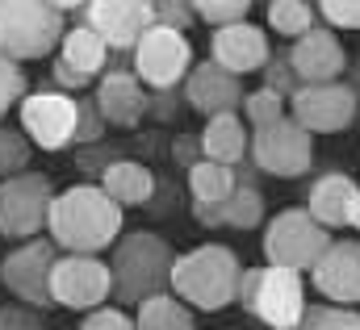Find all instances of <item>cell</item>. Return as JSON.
Listing matches in <instances>:
<instances>
[{"mask_svg":"<svg viewBox=\"0 0 360 330\" xmlns=\"http://www.w3.org/2000/svg\"><path fill=\"white\" fill-rule=\"evenodd\" d=\"M59 263V247L51 239H30L0 259V284L30 310H46L51 301V272Z\"/></svg>","mask_w":360,"mask_h":330,"instance_id":"8","label":"cell"},{"mask_svg":"<svg viewBox=\"0 0 360 330\" xmlns=\"http://www.w3.org/2000/svg\"><path fill=\"white\" fill-rule=\"evenodd\" d=\"M76 121H80V109H76V96L68 92H30L21 100V130L34 147L42 151H63L76 143Z\"/></svg>","mask_w":360,"mask_h":330,"instance_id":"12","label":"cell"},{"mask_svg":"<svg viewBox=\"0 0 360 330\" xmlns=\"http://www.w3.org/2000/svg\"><path fill=\"white\" fill-rule=\"evenodd\" d=\"M172 268L176 251L155 230H126L109 251V272H113V297L122 305H143L151 297L172 293Z\"/></svg>","mask_w":360,"mask_h":330,"instance_id":"2","label":"cell"},{"mask_svg":"<svg viewBox=\"0 0 360 330\" xmlns=\"http://www.w3.org/2000/svg\"><path fill=\"white\" fill-rule=\"evenodd\" d=\"M46 239L63 255H96L122 239V205L101 188V180L72 184L55 192Z\"/></svg>","mask_w":360,"mask_h":330,"instance_id":"1","label":"cell"},{"mask_svg":"<svg viewBox=\"0 0 360 330\" xmlns=\"http://www.w3.org/2000/svg\"><path fill=\"white\" fill-rule=\"evenodd\" d=\"M68 29L59 0H0V51L17 63L51 59Z\"/></svg>","mask_w":360,"mask_h":330,"instance_id":"4","label":"cell"},{"mask_svg":"<svg viewBox=\"0 0 360 330\" xmlns=\"http://www.w3.org/2000/svg\"><path fill=\"white\" fill-rule=\"evenodd\" d=\"M348 226L360 235V192H356V201H352V213H348Z\"/></svg>","mask_w":360,"mask_h":330,"instance_id":"44","label":"cell"},{"mask_svg":"<svg viewBox=\"0 0 360 330\" xmlns=\"http://www.w3.org/2000/svg\"><path fill=\"white\" fill-rule=\"evenodd\" d=\"M243 96H248L243 80L231 76L226 67H218L214 59L193 63V72L184 80V105L197 109V113H205V117H222V113L243 109Z\"/></svg>","mask_w":360,"mask_h":330,"instance_id":"15","label":"cell"},{"mask_svg":"<svg viewBox=\"0 0 360 330\" xmlns=\"http://www.w3.org/2000/svg\"><path fill=\"white\" fill-rule=\"evenodd\" d=\"M134 326L139 330H193V310L180 301L176 293H164V297H151L139 305L134 314Z\"/></svg>","mask_w":360,"mask_h":330,"instance_id":"25","label":"cell"},{"mask_svg":"<svg viewBox=\"0 0 360 330\" xmlns=\"http://www.w3.org/2000/svg\"><path fill=\"white\" fill-rule=\"evenodd\" d=\"M239 280H243L239 255L218 243L184 251L176 255V268H172V293L188 310H201V314H214L239 301Z\"/></svg>","mask_w":360,"mask_h":330,"instance_id":"3","label":"cell"},{"mask_svg":"<svg viewBox=\"0 0 360 330\" xmlns=\"http://www.w3.org/2000/svg\"><path fill=\"white\" fill-rule=\"evenodd\" d=\"M84 25H92L109 51L134 55V46L155 29V4L151 0H92Z\"/></svg>","mask_w":360,"mask_h":330,"instance_id":"14","label":"cell"},{"mask_svg":"<svg viewBox=\"0 0 360 330\" xmlns=\"http://www.w3.org/2000/svg\"><path fill=\"white\" fill-rule=\"evenodd\" d=\"M59 59L72 67V72H80L84 80L92 76H105L109 72V46H105V38L92 29V25H72L68 29V38H63V46H59Z\"/></svg>","mask_w":360,"mask_h":330,"instance_id":"22","label":"cell"},{"mask_svg":"<svg viewBox=\"0 0 360 330\" xmlns=\"http://www.w3.org/2000/svg\"><path fill=\"white\" fill-rule=\"evenodd\" d=\"M235 188H239V180H235V167L214 164V159H201L197 167H188V192H193V201L226 205Z\"/></svg>","mask_w":360,"mask_h":330,"instance_id":"24","label":"cell"},{"mask_svg":"<svg viewBox=\"0 0 360 330\" xmlns=\"http://www.w3.org/2000/svg\"><path fill=\"white\" fill-rule=\"evenodd\" d=\"M0 289H4V284H0Z\"/></svg>","mask_w":360,"mask_h":330,"instance_id":"45","label":"cell"},{"mask_svg":"<svg viewBox=\"0 0 360 330\" xmlns=\"http://www.w3.org/2000/svg\"><path fill=\"white\" fill-rule=\"evenodd\" d=\"M314 4H306V0H272L269 4V25L276 34H285V38H306L310 29H314Z\"/></svg>","mask_w":360,"mask_h":330,"instance_id":"26","label":"cell"},{"mask_svg":"<svg viewBox=\"0 0 360 330\" xmlns=\"http://www.w3.org/2000/svg\"><path fill=\"white\" fill-rule=\"evenodd\" d=\"M55 205V184L42 171H21L0 180V235L4 239H42Z\"/></svg>","mask_w":360,"mask_h":330,"instance_id":"6","label":"cell"},{"mask_svg":"<svg viewBox=\"0 0 360 330\" xmlns=\"http://www.w3.org/2000/svg\"><path fill=\"white\" fill-rule=\"evenodd\" d=\"M360 117V96L344 80L335 84H302L293 96V121L310 134H344Z\"/></svg>","mask_w":360,"mask_h":330,"instance_id":"13","label":"cell"},{"mask_svg":"<svg viewBox=\"0 0 360 330\" xmlns=\"http://www.w3.org/2000/svg\"><path fill=\"white\" fill-rule=\"evenodd\" d=\"M201 151H205V159H214V164H243L248 159V151H252V134H248V121L239 117V113H222V117H210L205 121V130H201Z\"/></svg>","mask_w":360,"mask_h":330,"instance_id":"21","label":"cell"},{"mask_svg":"<svg viewBox=\"0 0 360 330\" xmlns=\"http://www.w3.org/2000/svg\"><path fill=\"white\" fill-rule=\"evenodd\" d=\"M264 222V192L260 188H235L226 201V226L231 230H256Z\"/></svg>","mask_w":360,"mask_h":330,"instance_id":"28","label":"cell"},{"mask_svg":"<svg viewBox=\"0 0 360 330\" xmlns=\"http://www.w3.org/2000/svg\"><path fill=\"white\" fill-rule=\"evenodd\" d=\"M193 13H197L201 21H210L214 29H226V25L248 21L252 4H248V0H197V4H193Z\"/></svg>","mask_w":360,"mask_h":330,"instance_id":"31","label":"cell"},{"mask_svg":"<svg viewBox=\"0 0 360 330\" xmlns=\"http://www.w3.org/2000/svg\"><path fill=\"white\" fill-rule=\"evenodd\" d=\"M96 109L109 126H122V130H134L147 113H151V92L147 84L139 80L134 72L126 67H109L101 84H96Z\"/></svg>","mask_w":360,"mask_h":330,"instance_id":"19","label":"cell"},{"mask_svg":"<svg viewBox=\"0 0 360 330\" xmlns=\"http://www.w3.org/2000/svg\"><path fill=\"white\" fill-rule=\"evenodd\" d=\"M80 330H139V326H134V318H130L126 310H109V305H101V310H92L89 318L80 322Z\"/></svg>","mask_w":360,"mask_h":330,"instance_id":"38","label":"cell"},{"mask_svg":"<svg viewBox=\"0 0 360 330\" xmlns=\"http://www.w3.org/2000/svg\"><path fill=\"white\" fill-rule=\"evenodd\" d=\"M0 330H46L42 310H30V305H0Z\"/></svg>","mask_w":360,"mask_h":330,"instance_id":"36","label":"cell"},{"mask_svg":"<svg viewBox=\"0 0 360 330\" xmlns=\"http://www.w3.org/2000/svg\"><path fill=\"white\" fill-rule=\"evenodd\" d=\"M331 230L319 226L310 218V209H281L264 226V259L272 268H293V272H310L327 247H331Z\"/></svg>","mask_w":360,"mask_h":330,"instance_id":"7","label":"cell"},{"mask_svg":"<svg viewBox=\"0 0 360 330\" xmlns=\"http://www.w3.org/2000/svg\"><path fill=\"white\" fill-rule=\"evenodd\" d=\"M356 192H360V184L348 171H327V176H319V180L310 184L306 209H310V218H314L319 226L340 230V226H348V213H352Z\"/></svg>","mask_w":360,"mask_h":330,"instance_id":"20","label":"cell"},{"mask_svg":"<svg viewBox=\"0 0 360 330\" xmlns=\"http://www.w3.org/2000/svg\"><path fill=\"white\" fill-rule=\"evenodd\" d=\"M113 297V272L96 255H59L51 272V301L63 310L92 314Z\"/></svg>","mask_w":360,"mask_h":330,"instance_id":"10","label":"cell"},{"mask_svg":"<svg viewBox=\"0 0 360 330\" xmlns=\"http://www.w3.org/2000/svg\"><path fill=\"white\" fill-rule=\"evenodd\" d=\"M201 155H205V151H201V138H193V134H180L176 138V159L184 167H197L201 164Z\"/></svg>","mask_w":360,"mask_h":330,"instance_id":"41","label":"cell"},{"mask_svg":"<svg viewBox=\"0 0 360 330\" xmlns=\"http://www.w3.org/2000/svg\"><path fill=\"white\" fill-rule=\"evenodd\" d=\"M30 159H34V143L25 138V130L0 126V180L30 171Z\"/></svg>","mask_w":360,"mask_h":330,"instance_id":"27","label":"cell"},{"mask_svg":"<svg viewBox=\"0 0 360 330\" xmlns=\"http://www.w3.org/2000/svg\"><path fill=\"white\" fill-rule=\"evenodd\" d=\"M188 72H193V46L176 29L155 25L134 46V76L155 92H172L180 80H188Z\"/></svg>","mask_w":360,"mask_h":330,"instance_id":"11","label":"cell"},{"mask_svg":"<svg viewBox=\"0 0 360 330\" xmlns=\"http://www.w3.org/2000/svg\"><path fill=\"white\" fill-rule=\"evenodd\" d=\"M21 100H25V67L0 51V117Z\"/></svg>","mask_w":360,"mask_h":330,"instance_id":"34","label":"cell"},{"mask_svg":"<svg viewBox=\"0 0 360 330\" xmlns=\"http://www.w3.org/2000/svg\"><path fill=\"white\" fill-rule=\"evenodd\" d=\"M193 4H184V0H160L155 4V25H164V29H176V34H184L188 25H193Z\"/></svg>","mask_w":360,"mask_h":330,"instance_id":"37","label":"cell"},{"mask_svg":"<svg viewBox=\"0 0 360 330\" xmlns=\"http://www.w3.org/2000/svg\"><path fill=\"white\" fill-rule=\"evenodd\" d=\"M101 188H105L122 209H134V205H147V201H151L155 176H151V167L134 164V159H113L109 171L101 176Z\"/></svg>","mask_w":360,"mask_h":330,"instance_id":"23","label":"cell"},{"mask_svg":"<svg viewBox=\"0 0 360 330\" xmlns=\"http://www.w3.org/2000/svg\"><path fill=\"white\" fill-rule=\"evenodd\" d=\"M281 117H289L285 113V96H276L272 88H256V92L243 96V121L252 130H264V126L281 121Z\"/></svg>","mask_w":360,"mask_h":330,"instance_id":"29","label":"cell"},{"mask_svg":"<svg viewBox=\"0 0 360 330\" xmlns=\"http://www.w3.org/2000/svg\"><path fill=\"white\" fill-rule=\"evenodd\" d=\"M210 59L218 67H226L231 76H248V72H264L272 59L269 34L252 21H239V25H226V29H214L210 38Z\"/></svg>","mask_w":360,"mask_h":330,"instance_id":"18","label":"cell"},{"mask_svg":"<svg viewBox=\"0 0 360 330\" xmlns=\"http://www.w3.org/2000/svg\"><path fill=\"white\" fill-rule=\"evenodd\" d=\"M289 63H293L302 84H335L348 72V51H344L335 29L314 25L306 38H297L289 46Z\"/></svg>","mask_w":360,"mask_h":330,"instance_id":"16","label":"cell"},{"mask_svg":"<svg viewBox=\"0 0 360 330\" xmlns=\"http://www.w3.org/2000/svg\"><path fill=\"white\" fill-rule=\"evenodd\" d=\"M297 330H360V314L348 310V305L323 301V305H310L306 310V318L297 322Z\"/></svg>","mask_w":360,"mask_h":330,"instance_id":"30","label":"cell"},{"mask_svg":"<svg viewBox=\"0 0 360 330\" xmlns=\"http://www.w3.org/2000/svg\"><path fill=\"white\" fill-rule=\"evenodd\" d=\"M264 88H272V92L285 96V100H293V96L302 92V80H297V72H293V63H289V51H272L269 67H264Z\"/></svg>","mask_w":360,"mask_h":330,"instance_id":"32","label":"cell"},{"mask_svg":"<svg viewBox=\"0 0 360 330\" xmlns=\"http://www.w3.org/2000/svg\"><path fill=\"white\" fill-rule=\"evenodd\" d=\"M239 305L272 330H297V322H302L306 310H310L302 272H293V268H272V263H264V268H243Z\"/></svg>","mask_w":360,"mask_h":330,"instance_id":"5","label":"cell"},{"mask_svg":"<svg viewBox=\"0 0 360 330\" xmlns=\"http://www.w3.org/2000/svg\"><path fill=\"white\" fill-rule=\"evenodd\" d=\"M260 167L252 164V159H243V164H235V180H239V188H260V176H256Z\"/></svg>","mask_w":360,"mask_h":330,"instance_id":"42","label":"cell"},{"mask_svg":"<svg viewBox=\"0 0 360 330\" xmlns=\"http://www.w3.org/2000/svg\"><path fill=\"white\" fill-rule=\"evenodd\" d=\"M76 109H80V121H76V147H101V138H105V117H101V109H96V96H76Z\"/></svg>","mask_w":360,"mask_h":330,"instance_id":"33","label":"cell"},{"mask_svg":"<svg viewBox=\"0 0 360 330\" xmlns=\"http://www.w3.org/2000/svg\"><path fill=\"white\" fill-rule=\"evenodd\" d=\"M314 13L327 21V29H360V0H323Z\"/></svg>","mask_w":360,"mask_h":330,"instance_id":"35","label":"cell"},{"mask_svg":"<svg viewBox=\"0 0 360 330\" xmlns=\"http://www.w3.org/2000/svg\"><path fill=\"white\" fill-rule=\"evenodd\" d=\"M310 280L331 305H360V239H335L310 268Z\"/></svg>","mask_w":360,"mask_h":330,"instance_id":"17","label":"cell"},{"mask_svg":"<svg viewBox=\"0 0 360 330\" xmlns=\"http://www.w3.org/2000/svg\"><path fill=\"white\" fill-rule=\"evenodd\" d=\"M193 218L201 230H222L226 226V205H210V201H193Z\"/></svg>","mask_w":360,"mask_h":330,"instance_id":"39","label":"cell"},{"mask_svg":"<svg viewBox=\"0 0 360 330\" xmlns=\"http://www.w3.org/2000/svg\"><path fill=\"white\" fill-rule=\"evenodd\" d=\"M51 76H55V84H59V92H80V88L92 84V80H84L80 72H72L63 59H51Z\"/></svg>","mask_w":360,"mask_h":330,"instance_id":"40","label":"cell"},{"mask_svg":"<svg viewBox=\"0 0 360 330\" xmlns=\"http://www.w3.org/2000/svg\"><path fill=\"white\" fill-rule=\"evenodd\" d=\"M344 84H348V88L360 96V59H356V63H348V80H344Z\"/></svg>","mask_w":360,"mask_h":330,"instance_id":"43","label":"cell"},{"mask_svg":"<svg viewBox=\"0 0 360 330\" xmlns=\"http://www.w3.org/2000/svg\"><path fill=\"white\" fill-rule=\"evenodd\" d=\"M248 159L269 171L276 180H293V176H306L314 164V134L302 130L293 117H281L264 130H252V151Z\"/></svg>","mask_w":360,"mask_h":330,"instance_id":"9","label":"cell"}]
</instances>
